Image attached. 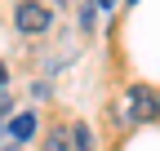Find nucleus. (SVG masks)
Instances as JSON below:
<instances>
[{
  "instance_id": "obj_1",
  "label": "nucleus",
  "mask_w": 160,
  "mask_h": 151,
  "mask_svg": "<svg viewBox=\"0 0 160 151\" xmlns=\"http://www.w3.org/2000/svg\"><path fill=\"white\" fill-rule=\"evenodd\" d=\"M111 120H116L120 129H129V124H138V120H160V93H156L151 85H129V89L111 102Z\"/></svg>"
},
{
  "instance_id": "obj_2",
  "label": "nucleus",
  "mask_w": 160,
  "mask_h": 151,
  "mask_svg": "<svg viewBox=\"0 0 160 151\" xmlns=\"http://www.w3.org/2000/svg\"><path fill=\"white\" fill-rule=\"evenodd\" d=\"M13 27L22 31V36H40L49 27V9L40 5V0H22V5L13 9Z\"/></svg>"
},
{
  "instance_id": "obj_3",
  "label": "nucleus",
  "mask_w": 160,
  "mask_h": 151,
  "mask_svg": "<svg viewBox=\"0 0 160 151\" xmlns=\"http://www.w3.org/2000/svg\"><path fill=\"white\" fill-rule=\"evenodd\" d=\"M31 134H36V116H31V111H22V116L9 120V138H13V142H27Z\"/></svg>"
},
{
  "instance_id": "obj_4",
  "label": "nucleus",
  "mask_w": 160,
  "mask_h": 151,
  "mask_svg": "<svg viewBox=\"0 0 160 151\" xmlns=\"http://www.w3.org/2000/svg\"><path fill=\"white\" fill-rule=\"evenodd\" d=\"M45 151H76V147H71V129H67V124H53L49 138H45Z\"/></svg>"
},
{
  "instance_id": "obj_5",
  "label": "nucleus",
  "mask_w": 160,
  "mask_h": 151,
  "mask_svg": "<svg viewBox=\"0 0 160 151\" xmlns=\"http://www.w3.org/2000/svg\"><path fill=\"white\" fill-rule=\"evenodd\" d=\"M71 142H76V151H98V142H93V129H89L85 120H76V124H71Z\"/></svg>"
},
{
  "instance_id": "obj_6",
  "label": "nucleus",
  "mask_w": 160,
  "mask_h": 151,
  "mask_svg": "<svg viewBox=\"0 0 160 151\" xmlns=\"http://www.w3.org/2000/svg\"><path fill=\"white\" fill-rule=\"evenodd\" d=\"M5 85H9V71H5V67H0V89H5Z\"/></svg>"
},
{
  "instance_id": "obj_7",
  "label": "nucleus",
  "mask_w": 160,
  "mask_h": 151,
  "mask_svg": "<svg viewBox=\"0 0 160 151\" xmlns=\"http://www.w3.org/2000/svg\"><path fill=\"white\" fill-rule=\"evenodd\" d=\"M98 9H116V0H98Z\"/></svg>"
},
{
  "instance_id": "obj_8",
  "label": "nucleus",
  "mask_w": 160,
  "mask_h": 151,
  "mask_svg": "<svg viewBox=\"0 0 160 151\" xmlns=\"http://www.w3.org/2000/svg\"><path fill=\"white\" fill-rule=\"evenodd\" d=\"M125 5H133V0H125Z\"/></svg>"
}]
</instances>
